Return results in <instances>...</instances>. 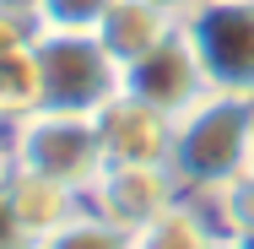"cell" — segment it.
<instances>
[{
  "label": "cell",
  "instance_id": "obj_19",
  "mask_svg": "<svg viewBox=\"0 0 254 249\" xmlns=\"http://www.w3.org/2000/svg\"><path fill=\"white\" fill-rule=\"evenodd\" d=\"M227 249H254V233H238V239H227Z\"/></svg>",
  "mask_w": 254,
  "mask_h": 249
},
{
  "label": "cell",
  "instance_id": "obj_11",
  "mask_svg": "<svg viewBox=\"0 0 254 249\" xmlns=\"http://www.w3.org/2000/svg\"><path fill=\"white\" fill-rule=\"evenodd\" d=\"M33 44L0 49V125H16L22 114L38 108V60H33Z\"/></svg>",
  "mask_w": 254,
  "mask_h": 249
},
{
  "label": "cell",
  "instance_id": "obj_12",
  "mask_svg": "<svg viewBox=\"0 0 254 249\" xmlns=\"http://www.w3.org/2000/svg\"><path fill=\"white\" fill-rule=\"evenodd\" d=\"M33 249H135V244H130V233H125V228L103 222L98 211H81V217H70L60 233L38 239Z\"/></svg>",
  "mask_w": 254,
  "mask_h": 249
},
{
  "label": "cell",
  "instance_id": "obj_6",
  "mask_svg": "<svg viewBox=\"0 0 254 249\" xmlns=\"http://www.w3.org/2000/svg\"><path fill=\"white\" fill-rule=\"evenodd\" d=\"M125 92L152 103L157 114H168V119H179L184 108H195L211 92V82H205V71H200V54L190 44V33L173 27L152 54H141L135 65H125Z\"/></svg>",
  "mask_w": 254,
  "mask_h": 249
},
{
  "label": "cell",
  "instance_id": "obj_2",
  "mask_svg": "<svg viewBox=\"0 0 254 249\" xmlns=\"http://www.w3.org/2000/svg\"><path fill=\"white\" fill-rule=\"evenodd\" d=\"M38 108H65V114H98L103 103L125 87V71L108 60L98 33H60L38 27Z\"/></svg>",
  "mask_w": 254,
  "mask_h": 249
},
{
  "label": "cell",
  "instance_id": "obj_1",
  "mask_svg": "<svg viewBox=\"0 0 254 249\" xmlns=\"http://www.w3.org/2000/svg\"><path fill=\"white\" fill-rule=\"evenodd\" d=\"M168 168H173L179 190L195 200H211L238 173H249L254 168V98L211 87L195 108H184L173 119Z\"/></svg>",
  "mask_w": 254,
  "mask_h": 249
},
{
  "label": "cell",
  "instance_id": "obj_4",
  "mask_svg": "<svg viewBox=\"0 0 254 249\" xmlns=\"http://www.w3.org/2000/svg\"><path fill=\"white\" fill-rule=\"evenodd\" d=\"M179 27L190 33L216 92L254 98V0H200Z\"/></svg>",
  "mask_w": 254,
  "mask_h": 249
},
{
  "label": "cell",
  "instance_id": "obj_15",
  "mask_svg": "<svg viewBox=\"0 0 254 249\" xmlns=\"http://www.w3.org/2000/svg\"><path fill=\"white\" fill-rule=\"evenodd\" d=\"M33 244H38V239L16 222V211H11V206H5V195H0V249H33Z\"/></svg>",
  "mask_w": 254,
  "mask_h": 249
},
{
  "label": "cell",
  "instance_id": "obj_18",
  "mask_svg": "<svg viewBox=\"0 0 254 249\" xmlns=\"http://www.w3.org/2000/svg\"><path fill=\"white\" fill-rule=\"evenodd\" d=\"M5 11H22V16H38V0H0Z\"/></svg>",
  "mask_w": 254,
  "mask_h": 249
},
{
  "label": "cell",
  "instance_id": "obj_9",
  "mask_svg": "<svg viewBox=\"0 0 254 249\" xmlns=\"http://www.w3.org/2000/svg\"><path fill=\"white\" fill-rule=\"evenodd\" d=\"M173 27H179V16H168L152 0H114L92 33H98V44L108 49V60L125 71V65H135L141 54H152Z\"/></svg>",
  "mask_w": 254,
  "mask_h": 249
},
{
  "label": "cell",
  "instance_id": "obj_13",
  "mask_svg": "<svg viewBox=\"0 0 254 249\" xmlns=\"http://www.w3.org/2000/svg\"><path fill=\"white\" fill-rule=\"evenodd\" d=\"M205 206H211V217H216V228H222L227 239L254 233V168H249V173H238L227 190H216Z\"/></svg>",
  "mask_w": 254,
  "mask_h": 249
},
{
  "label": "cell",
  "instance_id": "obj_5",
  "mask_svg": "<svg viewBox=\"0 0 254 249\" xmlns=\"http://www.w3.org/2000/svg\"><path fill=\"white\" fill-rule=\"evenodd\" d=\"M184 190H179L168 163H108L87 190V211H98L103 222H114L125 233H141Z\"/></svg>",
  "mask_w": 254,
  "mask_h": 249
},
{
  "label": "cell",
  "instance_id": "obj_3",
  "mask_svg": "<svg viewBox=\"0 0 254 249\" xmlns=\"http://www.w3.org/2000/svg\"><path fill=\"white\" fill-rule=\"evenodd\" d=\"M11 147H16V168H33L44 179H60L70 190H92L108 157H103L98 125L92 114H65V108H33L11 125Z\"/></svg>",
  "mask_w": 254,
  "mask_h": 249
},
{
  "label": "cell",
  "instance_id": "obj_16",
  "mask_svg": "<svg viewBox=\"0 0 254 249\" xmlns=\"http://www.w3.org/2000/svg\"><path fill=\"white\" fill-rule=\"evenodd\" d=\"M11 173H16V147H11V125H0V190L11 184Z\"/></svg>",
  "mask_w": 254,
  "mask_h": 249
},
{
  "label": "cell",
  "instance_id": "obj_10",
  "mask_svg": "<svg viewBox=\"0 0 254 249\" xmlns=\"http://www.w3.org/2000/svg\"><path fill=\"white\" fill-rule=\"evenodd\" d=\"M135 249H227V233L216 228L211 206L195 195H179L162 217H152L141 233H130Z\"/></svg>",
  "mask_w": 254,
  "mask_h": 249
},
{
  "label": "cell",
  "instance_id": "obj_8",
  "mask_svg": "<svg viewBox=\"0 0 254 249\" xmlns=\"http://www.w3.org/2000/svg\"><path fill=\"white\" fill-rule=\"evenodd\" d=\"M0 195H5V206L16 211V222H22L33 239H49L70 217L87 211V195H81V190H70V184H60V179H44V173H33V168H16Z\"/></svg>",
  "mask_w": 254,
  "mask_h": 249
},
{
  "label": "cell",
  "instance_id": "obj_17",
  "mask_svg": "<svg viewBox=\"0 0 254 249\" xmlns=\"http://www.w3.org/2000/svg\"><path fill=\"white\" fill-rule=\"evenodd\" d=\"M152 5H162L168 16H179V22H184V16H190V11L200 5V0H152Z\"/></svg>",
  "mask_w": 254,
  "mask_h": 249
},
{
  "label": "cell",
  "instance_id": "obj_14",
  "mask_svg": "<svg viewBox=\"0 0 254 249\" xmlns=\"http://www.w3.org/2000/svg\"><path fill=\"white\" fill-rule=\"evenodd\" d=\"M114 0H38V27H60V33H92Z\"/></svg>",
  "mask_w": 254,
  "mask_h": 249
},
{
  "label": "cell",
  "instance_id": "obj_7",
  "mask_svg": "<svg viewBox=\"0 0 254 249\" xmlns=\"http://www.w3.org/2000/svg\"><path fill=\"white\" fill-rule=\"evenodd\" d=\"M98 141L108 163H168V141H173V119L157 114L152 103L130 98L125 87L92 114Z\"/></svg>",
  "mask_w": 254,
  "mask_h": 249
}]
</instances>
